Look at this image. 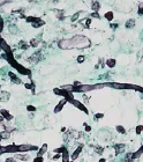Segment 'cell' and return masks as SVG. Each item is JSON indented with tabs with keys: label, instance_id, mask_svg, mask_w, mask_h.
Segmentation results:
<instances>
[{
	"label": "cell",
	"instance_id": "6da1fadb",
	"mask_svg": "<svg viewBox=\"0 0 143 162\" xmlns=\"http://www.w3.org/2000/svg\"><path fill=\"white\" fill-rule=\"evenodd\" d=\"M90 45H91V41L84 35H75L72 38H62L58 41V48L62 50L76 49V48L85 49Z\"/></svg>",
	"mask_w": 143,
	"mask_h": 162
},
{
	"label": "cell",
	"instance_id": "7a4b0ae2",
	"mask_svg": "<svg viewBox=\"0 0 143 162\" xmlns=\"http://www.w3.org/2000/svg\"><path fill=\"white\" fill-rule=\"evenodd\" d=\"M105 87L104 82L102 83H82L81 86L78 87H74L73 86V90L72 93H80V94H87V93H90L92 90H96V89H102V88Z\"/></svg>",
	"mask_w": 143,
	"mask_h": 162
},
{
	"label": "cell",
	"instance_id": "3957f363",
	"mask_svg": "<svg viewBox=\"0 0 143 162\" xmlns=\"http://www.w3.org/2000/svg\"><path fill=\"white\" fill-rule=\"evenodd\" d=\"M105 87H111L113 89H120V90H134L136 85L132 83H120V82H113V81H105L104 82Z\"/></svg>",
	"mask_w": 143,
	"mask_h": 162
},
{
	"label": "cell",
	"instance_id": "277c9868",
	"mask_svg": "<svg viewBox=\"0 0 143 162\" xmlns=\"http://www.w3.org/2000/svg\"><path fill=\"white\" fill-rule=\"evenodd\" d=\"M53 93L55 94V95H58V96H62V99H65L66 101H67V103H70V102L74 100V94L68 93L67 90H64V89H61L60 87L54 88Z\"/></svg>",
	"mask_w": 143,
	"mask_h": 162
},
{
	"label": "cell",
	"instance_id": "5b68a950",
	"mask_svg": "<svg viewBox=\"0 0 143 162\" xmlns=\"http://www.w3.org/2000/svg\"><path fill=\"white\" fill-rule=\"evenodd\" d=\"M39 147L36 145H29V144H22L17 145V153H28V152H38Z\"/></svg>",
	"mask_w": 143,
	"mask_h": 162
},
{
	"label": "cell",
	"instance_id": "8992f818",
	"mask_svg": "<svg viewBox=\"0 0 143 162\" xmlns=\"http://www.w3.org/2000/svg\"><path fill=\"white\" fill-rule=\"evenodd\" d=\"M70 104H73L74 107H75V108H77L78 110H81V111H83V112L85 113V115H89V110H88V108H87L85 105H84L81 101H77V100H75V99H74L73 101L70 102Z\"/></svg>",
	"mask_w": 143,
	"mask_h": 162
},
{
	"label": "cell",
	"instance_id": "52a82bcc",
	"mask_svg": "<svg viewBox=\"0 0 143 162\" xmlns=\"http://www.w3.org/2000/svg\"><path fill=\"white\" fill-rule=\"evenodd\" d=\"M127 148L126 144H116L113 146V149H114V156H119L121 153H124L125 149Z\"/></svg>",
	"mask_w": 143,
	"mask_h": 162
},
{
	"label": "cell",
	"instance_id": "ba28073f",
	"mask_svg": "<svg viewBox=\"0 0 143 162\" xmlns=\"http://www.w3.org/2000/svg\"><path fill=\"white\" fill-rule=\"evenodd\" d=\"M82 149H83V144L78 145L77 147L75 148V151H74L73 153L70 154V160H72V161H76V160H77L78 157H80V155H81Z\"/></svg>",
	"mask_w": 143,
	"mask_h": 162
},
{
	"label": "cell",
	"instance_id": "9c48e42d",
	"mask_svg": "<svg viewBox=\"0 0 143 162\" xmlns=\"http://www.w3.org/2000/svg\"><path fill=\"white\" fill-rule=\"evenodd\" d=\"M66 103H67V101H66L65 99H61L59 102H58V104L54 107L53 112L54 113H59L60 111H62V109H64V107L66 105Z\"/></svg>",
	"mask_w": 143,
	"mask_h": 162
},
{
	"label": "cell",
	"instance_id": "30bf717a",
	"mask_svg": "<svg viewBox=\"0 0 143 162\" xmlns=\"http://www.w3.org/2000/svg\"><path fill=\"white\" fill-rule=\"evenodd\" d=\"M8 77H9V79H11V81L13 83H15V85H20V83H22V80L20 79L19 77H17L14 72H12V71H9L8 72Z\"/></svg>",
	"mask_w": 143,
	"mask_h": 162
},
{
	"label": "cell",
	"instance_id": "8fae6325",
	"mask_svg": "<svg viewBox=\"0 0 143 162\" xmlns=\"http://www.w3.org/2000/svg\"><path fill=\"white\" fill-rule=\"evenodd\" d=\"M0 115L3 116L4 117V119L5 121H7V122H11V121H13V115L12 113H9V111L8 110H6V109H1L0 110Z\"/></svg>",
	"mask_w": 143,
	"mask_h": 162
},
{
	"label": "cell",
	"instance_id": "7c38bea8",
	"mask_svg": "<svg viewBox=\"0 0 143 162\" xmlns=\"http://www.w3.org/2000/svg\"><path fill=\"white\" fill-rule=\"evenodd\" d=\"M47 152H49V145L45 143V144H43V145L39 147V149H38V152H37V155H39V156H44Z\"/></svg>",
	"mask_w": 143,
	"mask_h": 162
},
{
	"label": "cell",
	"instance_id": "4fadbf2b",
	"mask_svg": "<svg viewBox=\"0 0 143 162\" xmlns=\"http://www.w3.org/2000/svg\"><path fill=\"white\" fill-rule=\"evenodd\" d=\"M41 37H35V38H31L29 42V45L30 48H34V49H36V48L39 47V44H41Z\"/></svg>",
	"mask_w": 143,
	"mask_h": 162
},
{
	"label": "cell",
	"instance_id": "5bb4252c",
	"mask_svg": "<svg viewBox=\"0 0 143 162\" xmlns=\"http://www.w3.org/2000/svg\"><path fill=\"white\" fill-rule=\"evenodd\" d=\"M14 157L16 160H21V161H25V162L29 161V159H30V156L27 153H16Z\"/></svg>",
	"mask_w": 143,
	"mask_h": 162
},
{
	"label": "cell",
	"instance_id": "9a60e30c",
	"mask_svg": "<svg viewBox=\"0 0 143 162\" xmlns=\"http://www.w3.org/2000/svg\"><path fill=\"white\" fill-rule=\"evenodd\" d=\"M100 7H102V5H100L99 1H91V4H90V8H91L92 12H97V13H99Z\"/></svg>",
	"mask_w": 143,
	"mask_h": 162
},
{
	"label": "cell",
	"instance_id": "2e32d148",
	"mask_svg": "<svg viewBox=\"0 0 143 162\" xmlns=\"http://www.w3.org/2000/svg\"><path fill=\"white\" fill-rule=\"evenodd\" d=\"M5 153H17V145H8L5 146Z\"/></svg>",
	"mask_w": 143,
	"mask_h": 162
},
{
	"label": "cell",
	"instance_id": "e0dca14e",
	"mask_svg": "<svg viewBox=\"0 0 143 162\" xmlns=\"http://www.w3.org/2000/svg\"><path fill=\"white\" fill-rule=\"evenodd\" d=\"M135 25H136V20L132 17V19H128L126 21L125 28H126V29H133V28H135Z\"/></svg>",
	"mask_w": 143,
	"mask_h": 162
},
{
	"label": "cell",
	"instance_id": "ac0fdd59",
	"mask_svg": "<svg viewBox=\"0 0 143 162\" xmlns=\"http://www.w3.org/2000/svg\"><path fill=\"white\" fill-rule=\"evenodd\" d=\"M117 65V59L114 58H108L105 60V66H107L108 68H114Z\"/></svg>",
	"mask_w": 143,
	"mask_h": 162
},
{
	"label": "cell",
	"instance_id": "d6986e66",
	"mask_svg": "<svg viewBox=\"0 0 143 162\" xmlns=\"http://www.w3.org/2000/svg\"><path fill=\"white\" fill-rule=\"evenodd\" d=\"M94 147V152L97 155H100L102 156L103 154H104V152H105V148L103 147V146H99V145H95V146H92Z\"/></svg>",
	"mask_w": 143,
	"mask_h": 162
},
{
	"label": "cell",
	"instance_id": "ffe728a7",
	"mask_svg": "<svg viewBox=\"0 0 143 162\" xmlns=\"http://www.w3.org/2000/svg\"><path fill=\"white\" fill-rule=\"evenodd\" d=\"M11 97V94L8 91H0V102H7Z\"/></svg>",
	"mask_w": 143,
	"mask_h": 162
},
{
	"label": "cell",
	"instance_id": "44dd1931",
	"mask_svg": "<svg viewBox=\"0 0 143 162\" xmlns=\"http://www.w3.org/2000/svg\"><path fill=\"white\" fill-rule=\"evenodd\" d=\"M104 19H106L108 22H112L113 21V19H114V13L112 11H108V12H106L105 14H104Z\"/></svg>",
	"mask_w": 143,
	"mask_h": 162
},
{
	"label": "cell",
	"instance_id": "7402d4cb",
	"mask_svg": "<svg viewBox=\"0 0 143 162\" xmlns=\"http://www.w3.org/2000/svg\"><path fill=\"white\" fill-rule=\"evenodd\" d=\"M142 154H143V145L141 146V147H140V148H138L136 152H133V160L138 159V157H140Z\"/></svg>",
	"mask_w": 143,
	"mask_h": 162
},
{
	"label": "cell",
	"instance_id": "603a6c76",
	"mask_svg": "<svg viewBox=\"0 0 143 162\" xmlns=\"http://www.w3.org/2000/svg\"><path fill=\"white\" fill-rule=\"evenodd\" d=\"M44 25H45V21H43V20H42V19H39L37 22H35V23H33V25H31V27H33V28H35V29H39V28H42Z\"/></svg>",
	"mask_w": 143,
	"mask_h": 162
},
{
	"label": "cell",
	"instance_id": "cb8c5ba5",
	"mask_svg": "<svg viewBox=\"0 0 143 162\" xmlns=\"http://www.w3.org/2000/svg\"><path fill=\"white\" fill-rule=\"evenodd\" d=\"M67 149L68 148L66 147V146H60V147H58V148H54L53 149V153L54 154H61V155H62V153H65Z\"/></svg>",
	"mask_w": 143,
	"mask_h": 162
},
{
	"label": "cell",
	"instance_id": "d4e9b609",
	"mask_svg": "<svg viewBox=\"0 0 143 162\" xmlns=\"http://www.w3.org/2000/svg\"><path fill=\"white\" fill-rule=\"evenodd\" d=\"M19 48L21 50H23V51H25V50H28L30 48V45H29V43H27L25 41H20L19 42Z\"/></svg>",
	"mask_w": 143,
	"mask_h": 162
},
{
	"label": "cell",
	"instance_id": "484cf974",
	"mask_svg": "<svg viewBox=\"0 0 143 162\" xmlns=\"http://www.w3.org/2000/svg\"><path fill=\"white\" fill-rule=\"evenodd\" d=\"M0 138H1L3 140H8V139H11V133L4 130V131L0 133Z\"/></svg>",
	"mask_w": 143,
	"mask_h": 162
},
{
	"label": "cell",
	"instance_id": "4316f807",
	"mask_svg": "<svg viewBox=\"0 0 143 162\" xmlns=\"http://www.w3.org/2000/svg\"><path fill=\"white\" fill-rule=\"evenodd\" d=\"M116 130H117V132H118V133H120V134H126V133H127V130L125 129L124 125H117Z\"/></svg>",
	"mask_w": 143,
	"mask_h": 162
},
{
	"label": "cell",
	"instance_id": "83f0119b",
	"mask_svg": "<svg viewBox=\"0 0 143 162\" xmlns=\"http://www.w3.org/2000/svg\"><path fill=\"white\" fill-rule=\"evenodd\" d=\"M81 13H82L81 11H78V12H76V13H74L73 15L70 16V21H72V22H77L78 21V17H80V15H81Z\"/></svg>",
	"mask_w": 143,
	"mask_h": 162
},
{
	"label": "cell",
	"instance_id": "f1b7e54d",
	"mask_svg": "<svg viewBox=\"0 0 143 162\" xmlns=\"http://www.w3.org/2000/svg\"><path fill=\"white\" fill-rule=\"evenodd\" d=\"M41 19V17H37V16H27V19H25V21L28 22V23H35V22H37L38 20Z\"/></svg>",
	"mask_w": 143,
	"mask_h": 162
},
{
	"label": "cell",
	"instance_id": "f546056e",
	"mask_svg": "<svg viewBox=\"0 0 143 162\" xmlns=\"http://www.w3.org/2000/svg\"><path fill=\"white\" fill-rule=\"evenodd\" d=\"M57 19L59 21H64L65 20V15H64V11L60 9V11H57Z\"/></svg>",
	"mask_w": 143,
	"mask_h": 162
},
{
	"label": "cell",
	"instance_id": "4dcf8cb0",
	"mask_svg": "<svg viewBox=\"0 0 143 162\" xmlns=\"http://www.w3.org/2000/svg\"><path fill=\"white\" fill-rule=\"evenodd\" d=\"M90 19H97V20H100L102 19V15H100L99 13H97V12H91L90 13Z\"/></svg>",
	"mask_w": 143,
	"mask_h": 162
},
{
	"label": "cell",
	"instance_id": "1f68e13d",
	"mask_svg": "<svg viewBox=\"0 0 143 162\" xmlns=\"http://www.w3.org/2000/svg\"><path fill=\"white\" fill-rule=\"evenodd\" d=\"M91 22H92V20L90 19V17L84 19V29H89L90 26H91Z\"/></svg>",
	"mask_w": 143,
	"mask_h": 162
},
{
	"label": "cell",
	"instance_id": "d6a6232c",
	"mask_svg": "<svg viewBox=\"0 0 143 162\" xmlns=\"http://www.w3.org/2000/svg\"><path fill=\"white\" fill-rule=\"evenodd\" d=\"M104 118V113L103 112H97V113H95L94 115V121L95 122H98L99 119H103Z\"/></svg>",
	"mask_w": 143,
	"mask_h": 162
},
{
	"label": "cell",
	"instance_id": "836d02e7",
	"mask_svg": "<svg viewBox=\"0 0 143 162\" xmlns=\"http://www.w3.org/2000/svg\"><path fill=\"white\" fill-rule=\"evenodd\" d=\"M142 132H143V125H136V127H135V133L137 135H140V134H142Z\"/></svg>",
	"mask_w": 143,
	"mask_h": 162
},
{
	"label": "cell",
	"instance_id": "e575fe53",
	"mask_svg": "<svg viewBox=\"0 0 143 162\" xmlns=\"http://www.w3.org/2000/svg\"><path fill=\"white\" fill-rule=\"evenodd\" d=\"M27 111H28V112L34 113V112H36V111H37V108H36L35 105L29 104V105H27Z\"/></svg>",
	"mask_w": 143,
	"mask_h": 162
},
{
	"label": "cell",
	"instance_id": "d590c367",
	"mask_svg": "<svg viewBox=\"0 0 143 162\" xmlns=\"http://www.w3.org/2000/svg\"><path fill=\"white\" fill-rule=\"evenodd\" d=\"M137 14H138V16H143V3H138Z\"/></svg>",
	"mask_w": 143,
	"mask_h": 162
},
{
	"label": "cell",
	"instance_id": "8d00e7d4",
	"mask_svg": "<svg viewBox=\"0 0 143 162\" xmlns=\"http://www.w3.org/2000/svg\"><path fill=\"white\" fill-rule=\"evenodd\" d=\"M8 30L11 31L12 34H16V33H17V27H16L15 25H12V23H11V25H9Z\"/></svg>",
	"mask_w": 143,
	"mask_h": 162
},
{
	"label": "cell",
	"instance_id": "74e56055",
	"mask_svg": "<svg viewBox=\"0 0 143 162\" xmlns=\"http://www.w3.org/2000/svg\"><path fill=\"white\" fill-rule=\"evenodd\" d=\"M84 60H85V56H83V55L77 56V58H76V61H77V64L84 63Z\"/></svg>",
	"mask_w": 143,
	"mask_h": 162
},
{
	"label": "cell",
	"instance_id": "f35d334b",
	"mask_svg": "<svg viewBox=\"0 0 143 162\" xmlns=\"http://www.w3.org/2000/svg\"><path fill=\"white\" fill-rule=\"evenodd\" d=\"M83 127H84V131H85L87 133L91 132V126H90L88 123H83Z\"/></svg>",
	"mask_w": 143,
	"mask_h": 162
},
{
	"label": "cell",
	"instance_id": "ab89813d",
	"mask_svg": "<svg viewBox=\"0 0 143 162\" xmlns=\"http://www.w3.org/2000/svg\"><path fill=\"white\" fill-rule=\"evenodd\" d=\"M33 162H44V156H39V155H37V156L33 160Z\"/></svg>",
	"mask_w": 143,
	"mask_h": 162
},
{
	"label": "cell",
	"instance_id": "60d3db41",
	"mask_svg": "<svg viewBox=\"0 0 143 162\" xmlns=\"http://www.w3.org/2000/svg\"><path fill=\"white\" fill-rule=\"evenodd\" d=\"M134 90H135V91H137V93H140V94H142V95H143V87H141V86H137V85H136V87H135Z\"/></svg>",
	"mask_w": 143,
	"mask_h": 162
},
{
	"label": "cell",
	"instance_id": "b9f144b4",
	"mask_svg": "<svg viewBox=\"0 0 143 162\" xmlns=\"http://www.w3.org/2000/svg\"><path fill=\"white\" fill-rule=\"evenodd\" d=\"M110 28L112 30H116L117 28H119V23H113V22H111L110 23Z\"/></svg>",
	"mask_w": 143,
	"mask_h": 162
},
{
	"label": "cell",
	"instance_id": "7bdbcfd3",
	"mask_svg": "<svg viewBox=\"0 0 143 162\" xmlns=\"http://www.w3.org/2000/svg\"><path fill=\"white\" fill-rule=\"evenodd\" d=\"M51 159L53 160V161H58V160L61 159V154H54V155L51 157Z\"/></svg>",
	"mask_w": 143,
	"mask_h": 162
},
{
	"label": "cell",
	"instance_id": "ee69618b",
	"mask_svg": "<svg viewBox=\"0 0 143 162\" xmlns=\"http://www.w3.org/2000/svg\"><path fill=\"white\" fill-rule=\"evenodd\" d=\"M4 162H16V159H15V157H7V159L5 160V161Z\"/></svg>",
	"mask_w": 143,
	"mask_h": 162
},
{
	"label": "cell",
	"instance_id": "f6af8a7d",
	"mask_svg": "<svg viewBox=\"0 0 143 162\" xmlns=\"http://www.w3.org/2000/svg\"><path fill=\"white\" fill-rule=\"evenodd\" d=\"M72 85H73L74 87H78V86H81V85H82V82H81V81H77V80H75V81H74V82L72 83Z\"/></svg>",
	"mask_w": 143,
	"mask_h": 162
},
{
	"label": "cell",
	"instance_id": "bcb514c9",
	"mask_svg": "<svg viewBox=\"0 0 143 162\" xmlns=\"http://www.w3.org/2000/svg\"><path fill=\"white\" fill-rule=\"evenodd\" d=\"M137 56H138V61H141V59H142V57H143V49L137 53Z\"/></svg>",
	"mask_w": 143,
	"mask_h": 162
},
{
	"label": "cell",
	"instance_id": "7dc6e473",
	"mask_svg": "<svg viewBox=\"0 0 143 162\" xmlns=\"http://www.w3.org/2000/svg\"><path fill=\"white\" fill-rule=\"evenodd\" d=\"M60 131H61V133H66V131H67V127H61V130H60Z\"/></svg>",
	"mask_w": 143,
	"mask_h": 162
},
{
	"label": "cell",
	"instance_id": "c3c4849f",
	"mask_svg": "<svg viewBox=\"0 0 143 162\" xmlns=\"http://www.w3.org/2000/svg\"><path fill=\"white\" fill-rule=\"evenodd\" d=\"M98 162H107V161H106V159H105V157H100V159H99V161H98Z\"/></svg>",
	"mask_w": 143,
	"mask_h": 162
},
{
	"label": "cell",
	"instance_id": "681fc988",
	"mask_svg": "<svg viewBox=\"0 0 143 162\" xmlns=\"http://www.w3.org/2000/svg\"><path fill=\"white\" fill-rule=\"evenodd\" d=\"M4 122H5V119H4V117L1 115H0V123H4Z\"/></svg>",
	"mask_w": 143,
	"mask_h": 162
},
{
	"label": "cell",
	"instance_id": "f907efd6",
	"mask_svg": "<svg viewBox=\"0 0 143 162\" xmlns=\"http://www.w3.org/2000/svg\"><path fill=\"white\" fill-rule=\"evenodd\" d=\"M140 36H141V41L143 42V31H142V33H141V35H140Z\"/></svg>",
	"mask_w": 143,
	"mask_h": 162
},
{
	"label": "cell",
	"instance_id": "816d5d0a",
	"mask_svg": "<svg viewBox=\"0 0 143 162\" xmlns=\"http://www.w3.org/2000/svg\"><path fill=\"white\" fill-rule=\"evenodd\" d=\"M1 51H3V50H1V48H0V52H1Z\"/></svg>",
	"mask_w": 143,
	"mask_h": 162
},
{
	"label": "cell",
	"instance_id": "f5cc1de1",
	"mask_svg": "<svg viewBox=\"0 0 143 162\" xmlns=\"http://www.w3.org/2000/svg\"><path fill=\"white\" fill-rule=\"evenodd\" d=\"M1 140H3V139H1V138H0V143H1Z\"/></svg>",
	"mask_w": 143,
	"mask_h": 162
},
{
	"label": "cell",
	"instance_id": "db71d44e",
	"mask_svg": "<svg viewBox=\"0 0 143 162\" xmlns=\"http://www.w3.org/2000/svg\"><path fill=\"white\" fill-rule=\"evenodd\" d=\"M0 88H1V86H0Z\"/></svg>",
	"mask_w": 143,
	"mask_h": 162
},
{
	"label": "cell",
	"instance_id": "11a10c76",
	"mask_svg": "<svg viewBox=\"0 0 143 162\" xmlns=\"http://www.w3.org/2000/svg\"><path fill=\"white\" fill-rule=\"evenodd\" d=\"M110 162H112V161H110Z\"/></svg>",
	"mask_w": 143,
	"mask_h": 162
},
{
	"label": "cell",
	"instance_id": "9f6ffc18",
	"mask_svg": "<svg viewBox=\"0 0 143 162\" xmlns=\"http://www.w3.org/2000/svg\"><path fill=\"white\" fill-rule=\"evenodd\" d=\"M142 31H143V30H142Z\"/></svg>",
	"mask_w": 143,
	"mask_h": 162
}]
</instances>
